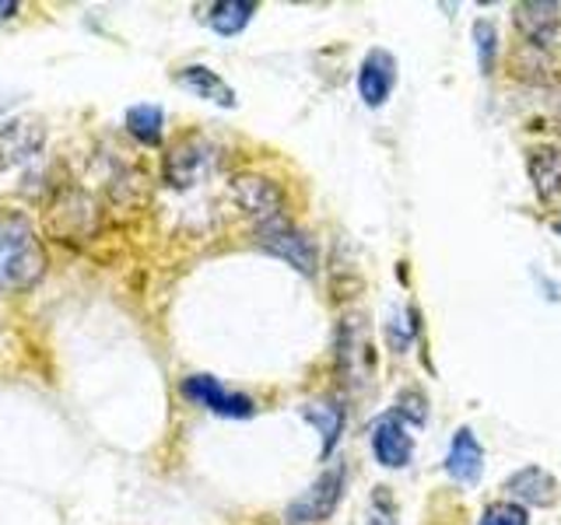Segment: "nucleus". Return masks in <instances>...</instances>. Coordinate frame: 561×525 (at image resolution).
I'll return each mask as SVG.
<instances>
[{"mask_svg":"<svg viewBox=\"0 0 561 525\" xmlns=\"http://www.w3.org/2000/svg\"><path fill=\"white\" fill-rule=\"evenodd\" d=\"M46 144V127L39 119H8L0 127V172L32 162Z\"/></svg>","mask_w":561,"mask_h":525,"instance_id":"obj_8","label":"nucleus"},{"mask_svg":"<svg viewBox=\"0 0 561 525\" xmlns=\"http://www.w3.org/2000/svg\"><path fill=\"white\" fill-rule=\"evenodd\" d=\"M256 245L263 253L285 259L288 267H295L302 277H312L316 270H320V249H316L312 235H306L302 228H295L288 221L256 228Z\"/></svg>","mask_w":561,"mask_h":525,"instance_id":"obj_2","label":"nucleus"},{"mask_svg":"<svg viewBox=\"0 0 561 525\" xmlns=\"http://www.w3.org/2000/svg\"><path fill=\"white\" fill-rule=\"evenodd\" d=\"M505 490H508V501H516L523 508L526 504L530 508H554L558 504V480L540 466H523L516 472H508Z\"/></svg>","mask_w":561,"mask_h":525,"instance_id":"obj_11","label":"nucleus"},{"mask_svg":"<svg viewBox=\"0 0 561 525\" xmlns=\"http://www.w3.org/2000/svg\"><path fill=\"white\" fill-rule=\"evenodd\" d=\"M481 469H484V448L478 442V434L470 428H460L453 434L449 442V455H446V472L456 483H478L481 480Z\"/></svg>","mask_w":561,"mask_h":525,"instance_id":"obj_13","label":"nucleus"},{"mask_svg":"<svg viewBox=\"0 0 561 525\" xmlns=\"http://www.w3.org/2000/svg\"><path fill=\"white\" fill-rule=\"evenodd\" d=\"M513 22L526 46L551 49L561 32V4H554V0H523L513 8Z\"/></svg>","mask_w":561,"mask_h":525,"instance_id":"obj_6","label":"nucleus"},{"mask_svg":"<svg viewBox=\"0 0 561 525\" xmlns=\"http://www.w3.org/2000/svg\"><path fill=\"white\" fill-rule=\"evenodd\" d=\"M175 81H180L186 92H193L197 98H207V102L221 105V109H232V105H236V92L210 67H201V63L183 67L180 74H175Z\"/></svg>","mask_w":561,"mask_h":525,"instance_id":"obj_16","label":"nucleus"},{"mask_svg":"<svg viewBox=\"0 0 561 525\" xmlns=\"http://www.w3.org/2000/svg\"><path fill=\"white\" fill-rule=\"evenodd\" d=\"M162 127H165V113L158 109V105L140 102L127 109V130L134 140H140V144H148V148L162 144Z\"/></svg>","mask_w":561,"mask_h":525,"instance_id":"obj_19","label":"nucleus"},{"mask_svg":"<svg viewBox=\"0 0 561 525\" xmlns=\"http://www.w3.org/2000/svg\"><path fill=\"white\" fill-rule=\"evenodd\" d=\"M403 424H414V428H425L428 424V399L421 396L417 389H408L397 396V410H393Z\"/></svg>","mask_w":561,"mask_h":525,"instance_id":"obj_22","label":"nucleus"},{"mask_svg":"<svg viewBox=\"0 0 561 525\" xmlns=\"http://www.w3.org/2000/svg\"><path fill=\"white\" fill-rule=\"evenodd\" d=\"M473 46H478V63H481V74H495V63H499V32L488 18H478L473 22Z\"/></svg>","mask_w":561,"mask_h":525,"instance_id":"obj_20","label":"nucleus"},{"mask_svg":"<svg viewBox=\"0 0 561 525\" xmlns=\"http://www.w3.org/2000/svg\"><path fill=\"white\" fill-rule=\"evenodd\" d=\"M526 172H530L534 192L540 200L561 197V148L558 144H540L526 151Z\"/></svg>","mask_w":561,"mask_h":525,"instance_id":"obj_14","label":"nucleus"},{"mask_svg":"<svg viewBox=\"0 0 561 525\" xmlns=\"http://www.w3.org/2000/svg\"><path fill=\"white\" fill-rule=\"evenodd\" d=\"M183 396L197 407L218 413V417H253V399L225 389L215 375H190L183 378Z\"/></svg>","mask_w":561,"mask_h":525,"instance_id":"obj_5","label":"nucleus"},{"mask_svg":"<svg viewBox=\"0 0 561 525\" xmlns=\"http://www.w3.org/2000/svg\"><path fill=\"white\" fill-rule=\"evenodd\" d=\"M554 232H558V235H561V221H558V224H554Z\"/></svg>","mask_w":561,"mask_h":525,"instance_id":"obj_26","label":"nucleus"},{"mask_svg":"<svg viewBox=\"0 0 561 525\" xmlns=\"http://www.w3.org/2000/svg\"><path fill=\"white\" fill-rule=\"evenodd\" d=\"M210 162H215V154H210V144L207 140H201V137H186V140H180L172 151H169V158H165V179H169V186H175V189H186V186H193L201 179V175L210 168Z\"/></svg>","mask_w":561,"mask_h":525,"instance_id":"obj_9","label":"nucleus"},{"mask_svg":"<svg viewBox=\"0 0 561 525\" xmlns=\"http://www.w3.org/2000/svg\"><path fill=\"white\" fill-rule=\"evenodd\" d=\"M417 332V312L408 308V312H393L390 315V326H386V337H390V347L393 350H408V343L414 340Z\"/></svg>","mask_w":561,"mask_h":525,"instance_id":"obj_23","label":"nucleus"},{"mask_svg":"<svg viewBox=\"0 0 561 525\" xmlns=\"http://www.w3.org/2000/svg\"><path fill=\"white\" fill-rule=\"evenodd\" d=\"M253 14H256L253 0H218V4L207 8V25L218 35H239L253 22Z\"/></svg>","mask_w":561,"mask_h":525,"instance_id":"obj_18","label":"nucleus"},{"mask_svg":"<svg viewBox=\"0 0 561 525\" xmlns=\"http://www.w3.org/2000/svg\"><path fill=\"white\" fill-rule=\"evenodd\" d=\"M478 525H530V515L516 501H491L481 512Z\"/></svg>","mask_w":561,"mask_h":525,"instance_id":"obj_21","label":"nucleus"},{"mask_svg":"<svg viewBox=\"0 0 561 525\" xmlns=\"http://www.w3.org/2000/svg\"><path fill=\"white\" fill-rule=\"evenodd\" d=\"M49 232L60 235V238H81L92 232V221H95V210L88 203V197L81 192L67 189L60 192L57 200H53V210H49Z\"/></svg>","mask_w":561,"mask_h":525,"instance_id":"obj_12","label":"nucleus"},{"mask_svg":"<svg viewBox=\"0 0 561 525\" xmlns=\"http://www.w3.org/2000/svg\"><path fill=\"white\" fill-rule=\"evenodd\" d=\"M302 417L323 434V455H330L344 431V407L337 399H316V402H302Z\"/></svg>","mask_w":561,"mask_h":525,"instance_id":"obj_17","label":"nucleus"},{"mask_svg":"<svg viewBox=\"0 0 561 525\" xmlns=\"http://www.w3.org/2000/svg\"><path fill=\"white\" fill-rule=\"evenodd\" d=\"M232 197L236 203L250 214L260 228L267 224H277V221H288L285 218V192H280V186L274 179H267V175H256V172H242L232 179Z\"/></svg>","mask_w":561,"mask_h":525,"instance_id":"obj_3","label":"nucleus"},{"mask_svg":"<svg viewBox=\"0 0 561 525\" xmlns=\"http://www.w3.org/2000/svg\"><path fill=\"white\" fill-rule=\"evenodd\" d=\"M341 490H344V469H327L320 480H316L302 498H295L288 504V525H309V522H327L341 504Z\"/></svg>","mask_w":561,"mask_h":525,"instance_id":"obj_4","label":"nucleus"},{"mask_svg":"<svg viewBox=\"0 0 561 525\" xmlns=\"http://www.w3.org/2000/svg\"><path fill=\"white\" fill-rule=\"evenodd\" d=\"M397 88V60L386 49H373L365 52L362 70H358V95L368 109H379L386 105V98L393 95Z\"/></svg>","mask_w":561,"mask_h":525,"instance_id":"obj_10","label":"nucleus"},{"mask_svg":"<svg viewBox=\"0 0 561 525\" xmlns=\"http://www.w3.org/2000/svg\"><path fill=\"white\" fill-rule=\"evenodd\" d=\"M548 122H551V130L561 133V88L551 92V98H548Z\"/></svg>","mask_w":561,"mask_h":525,"instance_id":"obj_24","label":"nucleus"},{"mask_svg":"<svg viewBox=\"0 0 561 525\" xmlns=\"http://www.w3.org/2000/svg\"><path fill=\"white\" fill-rule=\"evenodd\" d=\"M14 14H18V0H0V22H8Z\"/></svg>","mask_w":561,"mask_h":525,"instance_id":"obj_25","label":"nucleus"},{"mask_svg":"<svg viewBox=\"0 0 561 525\" xmlns=\"http://www.w3.org/2000/svg\"><path fill=\"white\" fill-rule=\"evenodd\" d=\"M46 273L43 238L25 214H0V291H25Z\"/></svg>","mask_w":561,"mask_h":525,"instance_id":"obj_1","label":"nucleus"},{"mask_svg":"<svg viewBox=\"0 0 561 525\" xmlns=\"http://www.w3.org/2000/svg\"><path fill=\"white\" fill-rule=\"evenodd\" d=\"M373 455L382 469H403L414 459V434L397 413H382L373 424Z\"/></svg>","mask_w":561,"mask_h":525,"instance_id":"obj_7","label":"nucleus"},{"mask_svg":"<svg viewBox=\"0 0 561 525\" xmlns=\"http://www.w3.org/2000/svg\"><path fill=\"white\" fill-rule=\"evenodd\" d=\"M341 372L351 378V382H362V375L368 372V364H373V350L365 343V332H362V319L358 315H351L341 326Z\"/></svg>","mask_w":561,"mask_h":525,"instance_id":"obj_15","label":"nucleus"}]
</instances>
